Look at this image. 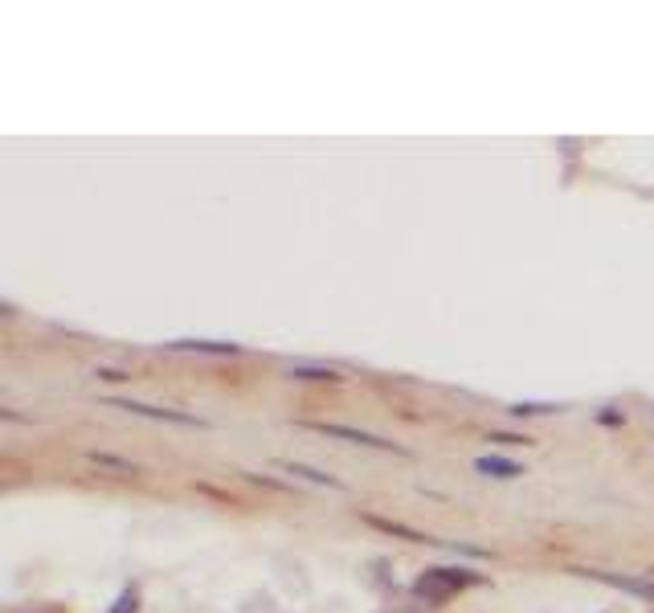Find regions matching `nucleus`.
I'll use <instances>...</instances> for the list:
<instances>
[{
	"label": "nucleus",
	"instance_id": "f257e3e1",
	"mask_svg": "<svg viewBox=\"0 0 654 613\" xmlns=\"http://www.w3.org/2000/svg\"><path fill=\"white\" fill-rule=\"evenodd\" d=\"M315 429H323V434H332V438H347V441H356V446H376V450H397L405 454L401 446H393V441L385 438H373V434H364V429H347V426H328V422H315Z\"/></svg>",
	"mask_w": 654,
	"mask_h": 613
},
{
	"label": "nucleus",
	"instance_id": "f03ea898",
	"mask_svg": "<svg viewBox=\"0 0 654 613\" xmlns=\"http://www.w3.org/2000/svg\"><path fill=\"white\" fill-rule=\"evenodd\" d=\"M115 409H127V414H144V417H164V422H180V426H200L197 417L176 414V409H156V405H139V401H115Z\"/></svg>",
	"mask_w": 654,
	"mask_h": 613
},
{
	"label": "nucleus",
	"instance_id": "7ed1b4c3",
	"mask_svg": "<svg viewBox=\"0 0 654 613\" xmlns=\"http://www.w3.org/2000/svg\"><path fill=\"white\" fill-rule=\"evenodd\" d=\"M585 576H593V581H605V585H614V589H626V593H634V598L654 601L651 581H634V576H614V573H585Z\"/></svg>",
	"mask_w": 654,
	"mask_h": 613
},
{
	"label": "nucleus",
	"instance_id": "20e7f679",
	"mask_svg": "<svg viewBox=\"0 0 654 613\" xmlns=\"http://www.w3.org/2000/svg\"><path fill=\"white\" fill-rule=\"evenodd\" d=\"M282 467L291 470V475H303V479L320 482V487H335V491H344V482L332 479V475H323V470H315V467H303V463H282Z\"/></svg>",
	"mask_w": 654,
	"mask_h": 613
},
{
	"label": "nucleus",
	"instance_id": "39448f33",
	"mask_svg": "<svg viewBox=\"0 0 654 613\" xmlns=\"http://www.w3.org/2000/svg\"><path fill=\"white\" fill-rule=\"evenodd\" d=\"M475 467H479L482 475H495V479H516V475H523L516 463H504V458H479Z\"/></svg>",
	"mask_w": 654,
	"mask_h": 613
},
{
	"label": "nucleus",
	"instance_id": "423d86ee",
	"mask_svg": "<svg viewBox=\"0 0 654 613\" xmlns=\"http://www.w3.org/2000/svg\"><path fill=\"white\" fill-rule=\"evenodd\" d=\"M291 376H303V381H340L332 368H303V364H299V368H291Z\"/></svg>",
	"mask_w": 654,
	"mask_h": 613
},
{
	"label": "nucleus",
	"instance_id": "0eeeda50",
	"mask_svg": "<svg viewBox=\"0 0 654 613\" xmlns=\"http://www.w3.org/2000/svg\"><path fill=\"white\" fill-rule=\"evenodd\" d=\"M491 441H504V446H520V441H528V438H511V434H495Z\"/></svg>",
	"mask_w": 654,
	"mask_h": 613
}]
</instances>
